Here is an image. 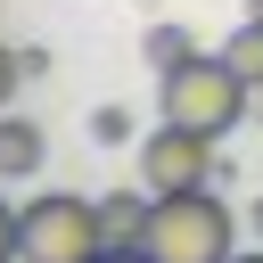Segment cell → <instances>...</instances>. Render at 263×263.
Listing matches in <instances>:
<instances>
[{
  "mask_svg": "<svg viewBox=\"0 0 263 263\" xmlns=\"http://www.w3.org/2000/svg\"><path fill=\"white\" fill-rule=\"evenodd\" d=\"M115 238H107V214L99 197H74V189H41L16 205V263H99Z\"/></svg>",
  "mask_w": 263,
  "mask_h": 263,
  "instance_id": "obj_2",
  "label": "cell"
},
{
  "mask_svg": "<svg viewBox=\"0 0 263 263\" xmlns=\"http://www.w3.org/2000/svg\"><path fill=\"white\" fill-rule=\"evenodd\" d=\"M0 263H16V205L0 197Z\"/></svg>",
  "mask_w": 263,
  "mask_h": 263,
  "instance_id": "obj_11",
  "label": "cell"
},
{
  "mask_svg": "<svg viewBox=\"0 0 263 263\" xmlns=\"http://www.w3.org/2000/svg\"><path fill=\"white\" fill-rule=\"evenodd\" d=\"M222 58H230V66L247 74V90H263V16H247V25H238V33L222 41Z\"/></svg>",
  "mask_w": 263,
  "mask_h": 263,
  "instance_id": "obj_7",
  "label": "cell"
},
{
  "mask_svg": "<svg viewBox=\"0 0 263 263\" xmlns=\"http://www.w3.org/2000/svg\"><path fill=\"white\" fill-rule=\"evenodd\" d=\"M16 82H25V58L0 41V115H8V99H16Z\"/></svg>",
  "mask_w": 263,
  "mask_h": 263,
  "instance_id": "obj_10",
  "label": "cell"
},
{
  "mask_svg": "<svg viewBox=\"0 0 263 263\" xmlns=\"http://www.w3.org/2000/svg\"><path fill=\"white\" fill-rule=\"evenodd\" d=\"M230 263H263V247H255V255H230Z\"/></svg>",
  "mask_w": 263,
  "mask_h": 263,
  "instance_id": "obj_13",
  "label": "cell"
},
{
  "mask_svg": "<svg viewBox=\"0 0 263 263\" xmlns=\"http://www.w3.org/2000/svg\"><path fill=\"white\" fill-rule=\"evenodd\" d=\"M255 230H263V205H255Z\"/></svg>",
  "mask_w": 263,
  "mask_h": 263,
  "instance_id": "obj_14",
  "label": "cell"
},
{
  "mask_svg": "<svg viewBox=\"0 0 263 263\" xmlns=\"http://www.w3.org/2000/svg\"><path fill=\"white\" fill-rule=\"evenodd\" d=\"M41 156H49L41 123H25V115H0V181H33V173H41Z\"/></svg>",
  "mask_w": 263,
  "mask_h": 263,
  "instance_id": "obj_5",
  "label": "cell"
},
{
  "mask_svg": "<svg viewBox=\"0 0 263 263\" xmlns=\"http://www.w3.org/2000/svg\"><path fill=\"white\" fill-rule=\"evenodd\" d=\"M189 49H197V41H189L181 25H156V33H148V66H156V74H164V66H181Z\"/></svg>",
  "mask_w": 263,
  "mask_h": 263,
  "instance_id": "obj_8",
  "label": "cell"
},
{
  "mask_svg": "<svg viewBox=\"0 0 263 263\" xmlns=\"http://www.w3.org/2000/svg\"><path fill=\"white\" fill-rule=\"evenodd\" d=\"M222 164H214V140L189 132V123H156L140 140V189L148 197H173V189H205Z\"/></svg>",
  "mask_w": 263,
  "mask_h": 263,
  "instance_id": "obj_4",
  "label": "cell"
},
{
  "mask_svg": "<svg viewBox=\"0 0 263 263\" xmlns=\"http://www.w3.org/2000/svg\"><path fill=\"white\" fill-rule=\"evenodd\" d=\"M90 140H99V148H123V140H132V115H123V107H90Z\"/></svg>",
  "mask_w": 263,
  "mask_h": 263,
  "instance_id": "obj_9",
  "label": "cell"
},
{
  "mask_svg": "<svg viewBox=\"0 0 263 263\" xmlns=\"http://www.w3.org/2000/svg\"><path fill=\"white\" fill-rule=\"evenodd\" d=\"M247 74L214 49H189L181 66H164V82H156V107H164V123H189V132H205V140H222V132H238L247 123Z\"/></svg>",
  "mask_w": 263,
  "mask_h": 263,
  "instance_id": "obj_1",
  "label": "cell"
},
{
  "mask_svg": "<svg viewBox=\"0 0 263 263\" xmlns=\"http://www.w3.org/2000/svg\"><path fill=\"white\" fill-rule=\"evenodd\" d=\"M99 263H156V255H148V247H107Z\"/></svg>",
  "mask_w": 263,
  "mask_h": 263,
  "instance_id": "obj_12",
  "label": "cell"
},
{
  "mask_svg": "<svg viewBox=\"0 0 263 263\" xmlns=\"http://www.w3.org/2000/svg\"><path fill=\"white\" fill-rule=\"evenodd\" d=\"M255 16H263V0H255Z\"/></svg>",
  "mask_w": 263,
  "mask_h": 263,
  "instance_id": "obj_15",
  "label": "cell"
},
{
  "mask_svg": "<svg viewBox=\"0 0 263 263\" xmlns=\"http://www.w3.org/2000/svg\"><path fill=\"white\" fill-rule=\"evenodd\" d=\"M148 205H156L148 189H140V197H132V189H107V197H99L107 238H115V247H140V238H148Z\"/></svg>",
  "mask_w": 263,
  "mask_h": 263,
  "instance_id": "obj_6",
  "label": "cell"
},
{
  "mask_svg": "<svg viewBox=\"0 0 263 263\" xmlns=\"http://www.w3.org/2000/svg\"><path fill=\"white\" fill-rule=\"evenodd\" d=\"M140 247L156 263H230L238 255V214L214 197V181L205 189H173V197L148 205V238Z\"/></svg>",
  "mask_w": 263,
  "mask_h": 263,
  "instance_id": "obj_3",
  "label": "cell"
}]
</instances>
